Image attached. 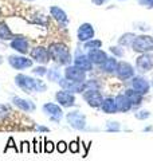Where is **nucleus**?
<instances>
[{"mask_svg":"<svg viewBox=\"0 0 153 161\" xmlns=\"http://www.w3.org/2000/svg\"><path fill=\"white\" fill-rule=\"evenodd\" d=\"M149 115H150V113L148 112V110H141V112L136 113V118L137 119H146Z\"/></svg>","mask_w":153,"mask_h":161,"instance_id":"34","label":"nucleus"},{"mask_svg":"<svg viewBox=\"0 0 153 161\" xmlns=\"http://www.w3.org/2000/svg\"><path fill=\"white\" fill-rule=\"evenodd\" d=\"M55 98L59 102V105H62L65 108H70L75 103V97L71 93H69L67 90H63V92H58Z\"/></svg>","mask_w":153,"mask_h":161,"instance_id":"14","label":"nucleus"},{"mask_svg":"<svg viewBox=\"0 0 153 161\" xmlns=\"http://www.w3.org/2000/svg\"><path fill=\"white\" fill-rule=\"evenodd\" d=\"M34 144H35V153L42 152V148H40V144H38V141H34Z\"/></svg>","mask_w":153,"mask_h":161,"instance_id":"42","label":"nucleus"},{"mask_svg":"<svg viewBox=\"0 0 153 161\" xmlns=\"http://www.w3.org/2000/svg\"><path fill=\"white\" fill-rule=\"evenodd\" d=\"M132 86L140 94H148L149 93V89H150L149 82L142 77H134L133 80H132Z\"/></svg>","mask_w":153,"mask_h":161,"instance_id":"15","label":"nucleus"},{"mask_svg":"<svg viewBox=\"0 0 153 161\" xmlns=\"http://www.w3.org/2000/svg\"><path fill=\"white\" fill-rule=\"evenodd\" d=\"M37 80V92H40V93H43L47 90V86H46V83L43 82V80H40V79H35Z\"/></svg>","mask_w":153,"mask_h":161,"instance_id":"32","label":"nucleus"},{"mask_svg":"<svg viewBox=\"0 0 153 161\" xmlns=\"http://www.w3.org/2000/svg\"><path fill=\"white\" fill-rule=\"evenodd\" d=\"M67 148L69 147H67V144H66L65 141H59V142L57 144V150L59 153H65L66 150H67Z\"/></svg>","mask_w":153,"mask_h":161,"instance_id":"33","label":"nucleus"},{"mask_svg":"<svg viewBox=\"0 0 153 161\" xmlns=\"http://www.w3.org/2000/svg\"><path fill=\"white\" fill-rule=\"evenodd\" d=\"M20 152H30V144L28 142H26V141H23L22 142V148H20Z\"/></svg>","mask_w":153,"mask_h":161,"instance_id":"41","label":"nucleus"},{"mask_svg":"<svg viewBox=\"0 0 153 161\" xmlns=\"http://www.w3.org/2000/svg\"><path fill=\"white\" fill-rule=\"evenodd\" d=\"M0 15H2V9H0Z\"/></svg>","mask_w":153,"mask_h":161,"instance_id":"47","label":"nucleus"},{"mask_svg":"<svg viewBox=\"0 0 153 161\" xmlns=\"http://www.w3.org/2000/svg\"><path fill=\"white\" fill-rule=\"evenodd\" d=\"M78 140L76 141H71V142L69 144V149H70V152H73V153H78L79 152V147H78Z\"/></svg>","mask_w":153,"mask_h":161,"instance_id":"31","label":"nucleus"},{"mask_svg":"<svg viewBox=\"0 0 153 161\" xmlns=\"http://www.w3.org/2000/svg\"><path fill=\"white\" fill-rule=\"evenodd\" d=\"M59 85H60V87H63L65 90H67V92H73V93H82V92L86 90L85 82H75V80H70L67 78L60 79Z\"/></svg>","mask_w":153,"mask_h":161,"instance_id":"8","label":"nucleus"},{"mask_svg":"<svg viewBox=\"0 0 153 161\" xmlns=\"http://www.w3.org/2000/svg\"><path fill=\"white\" fill-rule=\"evenodd\" d=\"M101 108H102V110H104L105 113H108V114H113V113H116V112H117L116 99H114V98H110V97L105 98V99H104V102H102V105H101Z\"/></svg>","mask_w":153,"mask_h":161,"instance_id":"23","label":"nucleus"},{"mask_svg":"<svg viewBox=\"0 0 153 161\" xmlns=\"http://www.w3.org/2000/svg\"><path fill=\"white\" fill-rule=\"evenodd\" d=\"M139 3L141 6L148 7V8H153V0H139Z\"/></svg>","mask_w":153,"mask_h":161,"instance_id":"39","label":"nucleus"},{"mask_svg":"<svg viewBox=\"0 0 153 161\" xmlns=\"http://www.w3.org/2000/svg\"><path fill=\"white\" fill-rule=\"evenodd\" d=\"M48 53L51 59L58 62L59 64H69L71 62L70 50L65 43H60V42L51 43L48 47Z\"/></svg>","mask_w":153,"mask_h":161,"instance_id":"1","label":"nucleus"},{"mask_svg":"<svg viewBox=\"0 0 153 161\" xmlns=\"http://www.w3.org/2000/svg\"><path fill=\"white\" fill-rule=\"evenodd\" d=\"M8 112H9V109L7 106H4V105H0V119L6 118L7 115H8Z\"/></svg>","mask_w":153,"mask_h":161,"instance_id":"36","label":"nucleus"},{"mask_svg":"<svg viewBox=\"0 0 153 161\" xmlns=\"http://www.w3.org/2000/svg\"><path fill=\"white\" fill-rule=\"evenodd\" d=\"M67 122L76 130H82L86 128V117L79 112H71L67 114Z\"/></svg>","mask_w":153,"mask_h":161,"instance_id":"5","label":"nucleus"},{"mask_svg":"<svg viewBox=\"0 0 153 161\" xmlns=\"http://www.w3.org/2000/svg\"><path fill=\"white\" fill-rule=\"evenodd\" d=\"M32 73L34 74H37V75H44V74H47V69L46 67H35L34 70H32Z\"/></svg>","mask_w":153,"mask_h":161,"instance_id":"38","label":"nucleus"},{"mask_svg":"<svg viewBox=\"0 0 153 161\" xmlns=\"http://www.w3.org/2000/svg\"><path fill=\"white\" fill-rule=\"evenodd\" d=\"M88 57H89V59L91 60V62L95 63V64H102L106 59H108V55H106V53L102 51V50H99V48L90 50L89 54H88Z\"/></svg>","mask_w":153,"mask_h":161,"instance_id":"18","label":"nucleus"},{"mask_svg":"<svg viewBox=\"0 0 153 161\" xmlns=\"http://www.w3.org/2000/svg\"><path fill=\"white\" fill-rule=\"evenodd\" d=\"M15 82H16V85L20 89L24 90V93L37 92V80H35L34 78H31V77H28V75H24V74L16 75Z\"/></svg>","mask_w":153,"mask_h":161,"instance_id":"3","label":"nucleus"},{"mask_svg":"<svg viewBox=\"0 0 153 161\" xmlns=\"http://www.w3.org/2000/svg\"><path fill=\"white\" fill-rule=\"evenodd\" d=\"M43 112L50 115V118L55 121V122H58V121L62 118V115H63V112H62V109H60L58 105H55V103H44V106H43Z\"/></svg>","mask_w":153,"mask_h":161,"instance_id":"11","label":"nucleus"},{"mask_svg":"<svg viewBox=\"0 0 153 161\" xmlns=\"http://www.w3.org/2000/svg\"><path fill=\"white\" fill-rule=\"evenodd\" d=\"M85 86H86V90L88 89H93V90H98L101 87V85L97 82L95 79H90L88 82H85Z\"/></svg>","mask_w":153,"mask_h":161,"instance_id":"29","label":"nucleus"},{"mask_svg":"<svg viewBox=\"0 0 153 161\" xmlns=\"http://www.w3.org/2000/svg\"><path fill=\"white\" fill-rule=\"evenodd\" d=\"M102 46V42L98 39H90L88 42H85V48L86 50H97Z\"/></svg>","mask_w":153,"mask_h":161,"instance_id":"27","label":"nucleus"},{"mask_svg":"<svg viewBox=\"0 0 153 161\" xmlns=\"http://www.w3.org/2000/svg\"><path fill=\"white\" fill-rule=\"evenodd\" d=\"M117 66H118V62H117L116 58H108L101 64V69L106 73H113L117 70Z\"/></svg>","mask_w":153,"mask_h":161,"instance_id":"24","label":"nucleus"},{"mask_svg":"<svg viewBox=\"0 0 153 161\" xmlns=\"http://www.w3.org/2000/svg\"><path fill=\"white\" fill-rule=\"evenodd\" d=\"M136 66H137V69H139L141 73L150 71V70L153 69V55L148 54V53L141 54L140 57L137 58Z\"/></svg>","mask_w":153,"mask_h":161,"instance_id":"6","label":"nucleus"},{"mask_svg":"<svg viewBox=\"0 0 153 161\" xmlns=\"http://www.w3.org/2000/svg\"><path fill=\"white\" fill-rule=\"evenodd\" d=\"M11 48H14L15 51L26 54L28 53V40L23 36H16L11 40Z\"/></svg>","mask_w":153,"mask_h":161,"instance_id":"16","label":"nucleus"},{"mask_svg":"<svg viewBox=\"0 0 153 161\" xmlns=\"http://www.w3.org/2000/svg\"><path fill=\"white\" fill-rule=\"evenodd\" d=\"M8 62L14 69H16V70H23V69H27V67L32 66L31 59L24 58V57H18V55H11V57L8 58Z\"/></svg>","mask_w":153,"mask_h":161,"instance_id":"9","label":"nucleus"},{"mask_svg":"<svg viewBox=\"0 0 153 161\" xmlns=\"http://www.w3.org/2000/svg\"><path fill=\"white\" fill-rule=\"evenodd\" d=\"M116 105H117V110H118V112H122V113L129 112L130 108H132L130 101L128 99V97L125 94H118L117 95L116 97Z\"/></svg>","mask_w":153,"mask_h":161,"instance_id":"19","label":"nucleus"},{"mask_svg":"<svg viewBox=\"0 0 153 161\" xmlns=\"http://www.w3.org/2000/svg\"><path fill=\"white\" fill-rule=\"evenodd\" d=\"M47 77L48 80H53V82H59L60 80V73L58 69H50V71H47Z\"/></svg>","mask_w":153,"mask_h":161,"instance_id":"28","label":"nucleus"},{"mask_svg":"<svg viewBox=\"0 0 153 161\" xmlns=\"http://www.w3.org/2000/svg\"><path fill=\"white\" fill-rule=\"evenodd\" d=\"M132 47H133L136 53H141V54L150 53L153 51V38L149 36V35H140V36L136 38Z\"/></svg>","mask_w":153,"mask_h":161,"instance_id":"2","label":"nucleus"},{"mask_svg":"<svg viewBox=\"0 0 153 161\" xmlns=\"http://www.w3.org/2000/svg\"><path fill=\"white\" fill-rule=\"evenodd\" d=\"M31 58L34 60H37V62L44 64V63L48 62L51 57H50V53H48L47 48H44L42 46H38V47H35L31 51Z\"/></svg>","mask_w":153,"mask_h":161,"instance_id":"12","label":"nucleus"},{"mask_svg":"<svg viewBox=\"0 0 153 161\" xmlns=\"http://www.w3.org/2000/svg\"><path fill=\"white\" fill-rule=\"evenodd\" d=\"M38 130H40V132H48V129L46 128V126H37Z\"/></svg>","mask_w":153,"mask_h":161,"instance_id":"44","label":"nucleus"},{"mask_svg":"<svg viewBox=\"0 0 153 161\" xmlns=\"http://www.w3.org/2000/svg\"><path fill=\"white\" fill-rule=\"evenodd\" d=\"M65 77L70 80H75V82H85L86 74L82 69L76 66H67L65 70Z\"/></svg>","mask_w":153,"mask_h":161,"instance_id":"7","label":"nucleus"},{"mask_svg":"<svg viewBox=\"0 0 153 161\" xmlns=\"http://www.w3.org/2000/svg\"><path fill=\"white\" fill-rule=\"evenodd\" d=\"M50 12H51V16H53L59 24H62V26H65V24H67L69 22V18L67 15H66V12L63 11V9H60L59 7H51L50 8Z\"/></svg>","mask_w":153,"mask_h":161,"instance_id":"21","label":"nucleus"},{"mask_svg":"<svg viewBox=\"0 0 153 161\" xmlns=\"http://www.w3.org/2000/svg\"><path fill=\"white\" fill-rule=\"evenodd\" d=\"M94 38V28L90 23L81 24L78 28V39L81 42H88V40Z\"/></svg>","mask_w":153,"mask_h":161,"instance_id":"13","label":"nucleus"},{"mask_svg":"<svg viewBox=\"0 0 153 161\" xmlns=\"http://www.w3.org/2000/svg\"><path fill=\"white\" fill-rule=\"evenodd\" d=\"M15 36L14 34L11 32V30L7 26L6 23H2L0 24V39L2 40H12Z\"/></svg>","mask_w":153,"mask_h":161,"instance_id":"26","label":"nucleus"},{"mask_svg":"<svg viewBox=\"0 0 153 161\" xmlns=\"http://www.w3.org/2000/svg\"><path fill=\"white\" fill-rule=\"evenodd\" d=\"M9 148H14V149L18 152V147H16V145H15V142H14V138H9V140H8V145H7L6 148H4V152H7V150H8Z\"/></svg>","mask_w":153,"mask_h":161,"instance_id":"40","label":"nucleus"},{"mask_svg":"<svg viewBox=\"0 0 153 161\" xmlns=\"http://www.w3.org/2000/svg\"><path fill=\"white\" fill-rule=\"evenodd\" d=\"M74 64L76 67L82 69L83 71H90V70L93 69V62L89 59V57H86V55H81V54H78L75 57Z\"/></svg>","mask_w":153,"mask_h":161,"instance_id":"17","label":"nucleus"},{"mask_svg":"<svg viewBox=\"0 0 153 161\" xmlns=\"http://www.w3.org/2000/svg\"><path fill=\"white\" fill-rule=\"evenodd\" d=\"M12 102L16 105L19 109L24 110V112H34L35 110V105H34L32 101H30V99H24V98H20V97H14Z\"/></svg>","mask_w":153,"mask_h":161,"instance_id":"20","label":"nucleus"},{"mask_svg":"<svg viewBox=\"0 0 153 161\" xmlns=\"http://www.w3.org/2000/svg\"><path fill=\"white\" fill-rule=\"evenodd\" d=\"M136 35L134 34H132V32H126L118 40V43L121 44V46H125V47H132L133 46V43H134V40H136Z\"/></svg>","mask_w":153,"mask_h":161,"instance_id":"25","label":"nucleus"},{"mask_svg":"<svg viewBox=\"0 0 153 161\" xmlns=\"http://www.w3.org/2000/svg\"><path fill=\"white\" fill-rule=\"evenodd\" d=\"M144 130H145V132H150V130H152V126H149V128H145Z\"/></svg>","mask_w":153,"mask_h":161,"instance_id":"45","label":"nucleus"},{"mask_svg":"<svg viewBox=\"0 0 153 161\" xmlns=\"http://www.w3.org/2000/svg\"><path fill=\"white\" fill-rule=\"evenodd\" d=\"M125 95L128 97V99L130 101L132 106H140V105L142 103V97L139 92H136L134 89H128L125 92Z\"/></svg>","mask_w":153,"mask_h":161,"instance_id":"22","label":"nucleus"},{"mask_svg":"<svg viewBox=\"0 0 153 161\" xmlns=\"http://www.w3.org/2000/svg\"><path fill=\"white\" fill-rule=\"evenodd\" d=\"M108 132H118L120 130V124L118 122H108V128H106Z\"/></svg>","mask_w":153,"mask_h":161,"instance_id":"30","label":"nucleus"},{"mask_svg":"<svg viewBox=\"0 0 153 161\" xmlns=\"http://www.w3.org/2000/svg\"><path fill=\"white\" fill-rule=\"evenodd\" d=\"M0 63H2V57H0Z\"/></svg>","mask_w":153,"mask_h":161,"instance_id":"46","label":"nucleus"},{"mask_svg":"<svg viewBox=\"0 0 153 161\" xmlns=\"http://www.w3.org/2000/svg\"><path fill=\"white\" fill-rule=\"evenodd\" d=\"M44 152L46 153L54 152V144L51 142V141H46V142H44Z\"/></svg>","mask_w":153,"mask_h":161,"instance_id":"37","label":"nucleus"},{"mask_svg":"<svg viewBox=\"0 0 153 161\" xmlns=\"http://www.w3.org/2000/svg\"><path fill=\"white\" fill-rule=\"evenodd\" d=\"M116 74H117V77H118L120 79L126 80V79H129V78L133 77L134 70H133V67H132L128 62H120L118 66H117Z\"/></svg>","mask_w":153,"mask_h":161,"instance_id":"10","label":"nucleus"},{"mask_svg":"<svg viewBox=\"0 0 153 161\" xmlns=\"http://www.w3.org/2000/svg\"><path fill=\"white\" fill-rule=\"evenodd\" d=\"M83 98H85L86 102L89 103V106H91V108H98L102 105V102H104L102 94L98 92V90H93V89L85 90Z\"/></svg>","mask_w":153,"mask_h":161,"instance_id":"4","label":"nucleus"},{"mask_svg":"<svg viewBox=\"0 0 153 161\" xmlns=\"http://www.w3.org/2000/svg\"><path fill=\"white\" fill-rule=\"evenodd\" d=\"M91 2H93V3L95 4V6H102V4L106 3L108 0H91Z\"/></svg>","mask_w":153,"mask_h":161,"instance_id":"43","label":"nucleus"},{"mask_svg":"<svg viewBox=\"0 0 153 161\" xmlns=\"http://www.w3.org/2000/svg\"><path fill=\"white\" fill-rule=\"evenodd\" d=\"M110 51L113 53L116 57H124V50H122L121 47H117V46L114 47L113 46V47H110Z\"/></svg>","mask_w":153,"mask_h":161,"instance_id":"35","label":"nucleus"}]
</instances>
